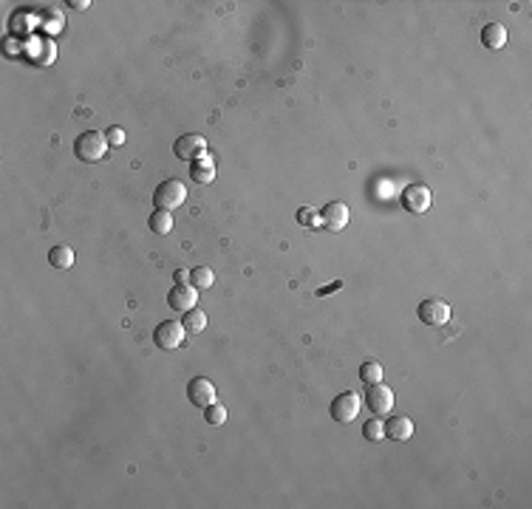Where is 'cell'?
Instances as JSON below:
<instances>
[{
  "label": "cell",
  "mask_w": 532,
  "mask_h": 509,
  "mask_svg": "<svg viewBox=\"0 0 532 509\" xmlns=\"http://www.w3.org/2000/svg\"><path fill=\"white\" fill-rule=\"evenodd\" d=\"M365 402H368V407H371L377 416H385V413L394 410V390H391L388 385H382V382L368 385Z\"/></svg>",
  "instance_id": "ba28073f"
},
{
  "label": "cell",
  "mask_w": 532,
  "mask_h": 509,
  "mask_svg": "<svg viewBox=\"0 0 532 509\" xmlns=\"http://www.w3.org/2000/svg\"><path fill=\"white\" fill-rule=\"evenodd\" d=\"M400 198H402V206L413 215H425L430 210V201H433L428 184H408Z\"/></svg>",
  "instance_id": "3957f363"
},
{
  "label": "cell",
  "mask_w": 532,
  "mask_h": 509,
  "mask_svg": "<svg viewBox=\"0 0 532 509\" xmlns=\"http://www.w3.org/2000/svg\"><path fill=\"white\" fill-rule=\"evenodd\" d=\"M198 303V289H193L190 283H176L167 294V306L176 311H190Z\"/></svg>",
  "instance_id": "30bf717a"
},
{
  "label": "cell",
  "mask_w": 532,
  "mask_h": 509,
  "mask_svg": "<svg viewBox=\"0 0 532 509\" xmlns=\"http://www.w3.org/2000/svg\"><path fill=\"white\" fill-rule=\"evenodd\" d=\"M150 229H153V233L156 235H167L170 233V229H173V215L170 213H165V210H156L153 215H150Z\"/></svg>",
  "instance_id": "ac0fdd59"
},
{
  "label": "cell",
  "mask_w": 532,
  "mask_h": 509,
  "mask_svg": "<svg viewBox=\"0 0 532 509\" xmlns=\"http://www.w3.org/2000/svg\"><path fill=\"white\" fill-rule=\"evenodd\" d=\"M349 218H351V213H349V206H345L343 201L326 204V210H323V215H320L323 226H326L329 233H343V229L349 226Z\"/></svg>",
  "instance_id": "9c48e42d"
},
{
  "label": "cell",
  "mask_w": 532,
  "mask_h": 509,
  "mask_svg": "<svg viewBox=\"0 0 532 509\" xmlns=\"http://www.w3.org/2000/svg\"><path fill=\"white\" fill-rule=\"evenodd\" d=\"M184 198H187V187L178 181V178H167V181H161L156 193H153V204H156V210H176V206L184 204Z\"/></svg>",
  "instance_id": "7a4b0ae2"
},
{
  "label": "cell",
  "mask_w": 532,
  "mask_h": 509,
  "mask_svg": "<svg viewBox=\"0 0 532 509\" xmlns=\"http://www.w3.org/2000/svg\"><path fill=\"white\" fill-rule=\"evenodd\" d=\"M184 326L181 322H173V320H165V322H159L156 331H153V340L159 348H165V351H176L178 345L184 342Z\"/></svg>",
  "instance_id": "8992f818"
},
{
  "label": "cell",
  "mask_w": 532,
  "mask_h": 509,
  "mask_svg": "<svg viewBox=\"0 0 532 509\" xmlns=\"http://www.w3.org/2000/svg\"><path fill=\"white\" fill-rule=\"evenodd\" d=\"M173 153L184 161H196L207 153V139L198 136V133H184L176 139V145H173Z\"/></svg>",
  "instance_id": "52a82bcc"
},
{
  "label": "cell",
  "mask_w": 532,
  "mask_h": 509,
  "mask_svg": "<svg viewBox=\"0 0 532 509\" xmlns=\"http://www.w3.org/2000/svg\"><path fill=\"white\" fill-rule=\"evenodd\" d=\"M360 379H362L365 385H377V382H382V365L374 362V359L362 362V365H360Z\"/></svg>",
  "instance_id": "d6986e66"
},
{
  "label": "cell",
  "mask_w": 532,
  "mask_h": 509,
  "mask_svg": "<svg viewBox=\"0 0 532 509\" xmlns=\"http://www.w3.org/2000/svg\"><path fill=\"white\" fill-rule=\"evenodd\" d=\"M297 224H300V226L314 229V226H317V224H323V221H320V215L312 210V206H300V210H297Z\"/></svg>",
  "instance_id": "7402d4cb"
},
{
  "label": "cell",
  "mask_w": 532,
  "mask_h": 509,
  "mask_svg": "<svg viewBox=\"0 0 532 509\" xmlns=\"http://www.w3.org/2000/svg\"><path fill=\"white\" fill-rule=\"evenodd\" d=\"M68 6H74L77 12H82V9H88L91 3H88V0H71V3H68Z\"/></svg>",
  "instance_id": "484cf974"
},
{
  "label": "cell",
  "mask_w": 532,
  "mask_h": 509,
  "mask_svg": "<svg viewBox=\"0 0 532 509\" xmlns=\"http://www.w3.org/2000/svg\"><path fill=\"white\" fill-rule=\"evenodd\" d=\"M337 289H343V281H334V283H329V286L317 289V297H326V294H332V292H337Z\"/></svg>",
  "instance_id": "cb8c5ba5"
},
{
  "label": "cell",
  "mask_w": 532,
  "mask_h": 509,
  "mask_svg": "<svg viewBox=\"0 0 532 509\" xmlns=\"http://www.w3.org/2000/svg\"><path fill=\"white\" fill-rule=\"evenodd\" d=\"M181 326H184V331H187V334H201V331L207 329V314L196 306V309H190V311H184Z\"/></svg>",
  "instance_id": "9a60e30c"
},
{
  "label": "cell",
  "mask_w": 532,
  "mask_h": 509,
  "mask_svg": "<svg viewBox=\"0 0 532 509\" xmlns=\"http://www.w3.org/2000/svg\"><path fill=\"white\" fill-rule=\"evenodd\" d=\"M190 178L196 184H213L216 181V165H213V158L210 156L196 158V165L190 167Z\"/></svg>",
  "instance_id": "5bb4252c"
},
{
  "label": "cell",
  "mask_w": 532,
  "mask_h": 509,
  "mask_svg": "<svg viewBox=\"0 0 532 509\" xmlns=\"http://www.w3.org/2000/svg\"><path fill=\"white\" fill-rule=\"evenodd\" d=\"M108 147H111L108 139L100 130H85L82 136H77V142H74V153H77L80 161H85V165H97V161H102Z\"/></svg>",
  "instance_id": "6da1fadb"
},
{
  "label": "cell",
  "mask_w": 532,
  "mask_h": 509,
  "mask_svg": "<svg viewBox=\"0 0 532 509\" xmlns=\"http://www.w3.org/2000/svg\"><path fill=\"white\" fill-rule=\"evenodd\" d=\"M187 399H190L196 407L213 405V402H216V385H213L210 379H204V377L190 379V385H187Z\"/></svg>",
  "instance_id": "8fae6325"
},
{
  "label": "cell",
  "mask_w": 532,
  "mask_h": 509,
  "mask_svg": "<svg viewBox=\"0 0 532 509\" xmlns=\"http://www.w3.org/2000/svg\"><path fill=\"white\" fill-rule=\"evenodd\" d=\"M49 263L54 266V269H71L74 266V249L71 246H54L51 252H49Z\"/></svg>",
  "instance_id": "2e32d148"
},
{
  "label": "cell",
  "mask_w": 532,
  "mask_h": 509,
  "mask_svg": "<svg viewBox=\"0 0 532 509\" xmlns=\"http://www.w3.org/2000/svg\"><path fill=\"white\" fill-rule=\"evenodd\" d=\"M204 419H207V425H224V422H227V407L218 405V402L207 405V407H204Z\"/></svg>",
  "instance_id": "44dd1931"
},
{
  "label": "cell",
  "mask_w": 532,
  "mask_h": 509,
  "mask_svg": "<svg viewBox=\"0 0 532 509\" xmlns=\"http://www.w3.org/2000/svg\"><path fill=\"white\" fill-rule=\"evenodd\" d=\"M481 43H484V49H490V51H498L507 45V29L501 26V23H487V26L481 29Z\"/></svg>",
  "instance_id": "4fadbf2b"
},
{
  "label": "cell",
  "mask_w": 532,
  "mask_h": 509,
  "mask_svg": "<svg viewBox=\"0 0 532 509\" xmlns=\"http://www.w3.org/2000/svg\"><path fill=\"white\" fill-rule=\"evenodd\" d=\"M362 436L368 438V442H380V438H385V425L380 422V416L377 419H368L362 425Z\"/></svg>",
  "instance_id": "ffe728a7"
},
{
  "label": "cell",
  "mask_w": 532,
  "mask_h": 509,
  "mask_svg": "<svg viewBox=\"0 0 532 509\" xmlns=\"http://www.w3.org/2000/svg\"><path fill=\"white\" fill-rule=\"evenodd\" d=\"M332 419L334 422H343V425H349V422H354L357 419V413H360V396L354 390H345V393H340V396H334V402H332Z\"/></svg>",
  "instance_id": "5b68a950"
},
{
  "label": "cell",
  "mask_w": 532,
  "mask_h": 509,
  "mask_svg": "<svg viewBox=\"0 0 532 509\" xmlns=\"http://www.w3.org/2000/svg\"><path fill=\"white\" fill-rule=\"evenodd\" d=\"M176 283H190V272L187 269H178L176 272Z\"/></svg>",
  "instance_id": "d4e9b609"
},
{
  "label": "cell",
  "mask_w": 532,
  "mask_h": 509,
  "mask_svg": "<svg viewBox=\"0 0 532 509\" xmlns=\"http://www.w3.org/2000/svg\"><path fill=\"white\" fill-rule=\"evenodd\" d=\"M413 436V422L408 416H391L385 422V438H394V442H408Z\"/></svg>",
  "instance_id": "7c38bea8"
},
{
  "label": "cell",
  "mask_w": 532,
  "mask_h": 509,
  "mask_svg": "<svg viewBox=\"0 0 532 509\" xmlns=\"http://www.w3.org/2000/svg\"><path fill=\"white\" fill-rule=\"evenodd\" d=\"M216 283V274H213V269L210 266H196V269H190V286L193 289H210Z\"/></svg>",
  "instance_id": "e0dca14e"
},
{
  "label": "cell",
  "mask_w": 532,
  "mask_h": 509,
  "mask_svg": "<svg viewBox=\"0 0 532 509\" xmlns=\"http://www.w3.org/2000/svg\"><path fill=\"white\" fill-rule=\"evenodd\" d=\"M105 139H108L111 147H122L125 145V130L122 128H108L105 130Z\"/></svg>",
  "instance_id": "603a6c76"
},
{
  "label": "cell",
  "mask_w": 532,
  "mask_h": 509,
  "mask_svg": "<svg viewBox=\"0 0 532 509\" xmlns=\"http://www.w3.org/2000/svg\"><path fill=\"white\" fill-rule=\"evenodd\" d=\"M416 317H419L425 326H445L450 320V306L442 297H428L419 303V309H416Z\"/></svg>",
  "instance_id": "277c9868"
}]
</instances>
